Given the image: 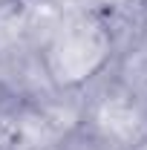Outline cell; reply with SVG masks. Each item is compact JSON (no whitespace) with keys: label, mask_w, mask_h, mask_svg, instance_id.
Here are the masks:
<instances>
[{"label":"cell","mask_w":147,"mask_h":150,"mask_svg":"<svg viewBox=\"0 0 147 150\" xmlns=\"http://www.w3.org/2000/svg\"><path fill=\"white\" fill-rule=\"evenodd\" d=\"M112 55V32L92 15L66 20L46 46V72L61 87H78L107 67Z\"/></svg>","instance_id":"obj_1"},{"label":"cell","mask_w":147,"mask_h":150,"mask_svg":"<svg viewBox=\"0 0 147 150\" xmlns=\"http://www.w3.org/2000/svg\"><path fill=\"white\" fill-rule=\"evenodd\" d=\"M130 150H147V136H144V139H141V142H136V144H133V147H130Z\"/></svg>","instance_id":"obj_2"},{"label":"cell","mask_w":147,"mask_h":150,"mask_svg":"<svg viewBox=\"0 0 147 150\" xmlns=\"http://www.w3.org/2000/svg\"><path fill=\"white\" fill-rule=\"evenodd\" d=\"M18 3H23V0H0V9L3 6H18Z\"/></svg>","instance_id":"obj_3"}]
</instances>
